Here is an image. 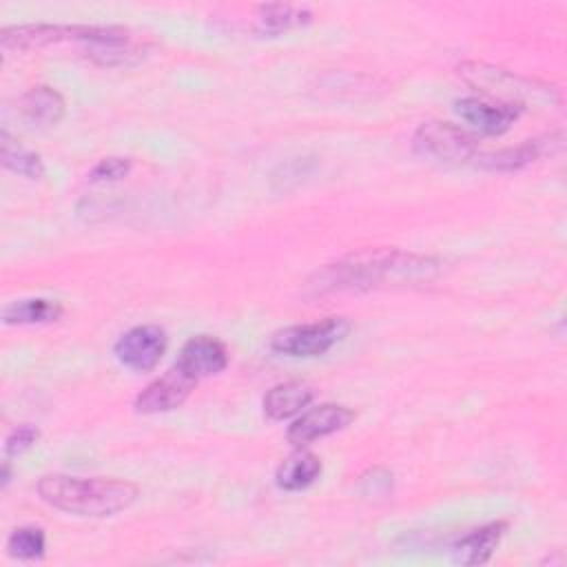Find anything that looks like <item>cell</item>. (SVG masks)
<instances>
[{"label":"cell","mask_w":567,"mask_h":567,"mask_svg":"<svg viewBox=\"0 0 567 567\" xmlns=\"http://www.w3.org/2000/svg\"><path fill=\"white\" fill-rule=\"evenodd\" d=\"M441 261L430 255L399 248H363L323 266L310 288L319 295L343 290H370L392 284H414L436 277Z\"/></svg>","instance_id":"cell-1"},{"label":"cell","mask_w":567,"mask_h":567,"mask_svg":"<svg viewBox=\"0 0 567 567\" xmlns=\"http://www.w3.org/2000/svg\"><path fill=\"white\" fill-rule=\"evenodd\" d=\"M38 494L55 509L75 516L106 518L128 509L137 501V485L120 478H82L47 474L38 481Z\"/></svg>","instance_id":"cell-2"},{"label":"cell","mask_w":567,"mask_h":567,"mask_svg":"<svg viewBox=\"0 0 567 567\" xmlns=\"http://www.w3.org/2000/svg\"><path fill=\"white\" fill-rule=\"evenodd\" d=\"M131 31L124 27H102V24H20V27H7L0 33L2 49H18V51H31V49H44L51 44L62 42H80L84 51L97 44L115 42L126 38Z\"/></svg>","instance_id":"cell-3"},{"label":"cell","mask_w":567,"mask_h":567,"mask_svg":"<svg viewBox=\"0 0 567 567\" xmlns=\"http://www.w3.org/2000/svg\"><path fill=\"white\" fill-rule=\"evenodd\" d=\"M350 332V321L346 317H326L310 323H297L277 330L268 346L272 352L292 357V359H310L321 357Z\"/></svg>","instance_id":"cell-4"},{"label":"cell","mask_w":567,"mask_h":567,"mask_svg":"<svg viewBox=\"0 0 567 567\" xmlns=\"http://www.w3.org/2000/svg\"><path fill=\"white\" fill-rule=\"evenodd\" d=\"M463 78L478 86L489 100H498V102H507V104H516L520 109H525V102H540L545 97L551 100V89H547L545 84H536L532 80H525L512 71L498 69V66H487L481 62H470L461 66Z\"/></svg>","instance_id":"cell-5"},{"label":"cell","mask_w":567,"mask_h":567,"mask_svg":"<svg viewBox=\"0 0 567 567\" xmlns=\"http://www.w3.org/2000/svg\"><path fill=\"white\" fill-rule=\"evenodd\" d=\"M412 144L419 155L445 164H465L481 155L478 142L465 128L441 120L423 122L416 128Z\"/></svg>","instance_id":"cell-6"},{"label":"cell","mask_w":567,"mask_h":567,"mask_svg":"<svg viewBox=\"0 0 567 567\" xmlns=\"http://www.w3.org/2000/svg\"><path fill=\"white\" fill-rule=\"evenodd\" d=\"M166 348H168V337L164 328L155 323H144L126 330L115 341L113 352L124 368L133 372H148L162 361Z\"/></svg>","instance_id":"cell-7"},{"label":"cell","mask_w":567,"mask_h":567,"mask_svg":"<svg viewBox=\"0 0 567 567\" xmlns=\"http://www.w3.org/2000/svg\"><path fill=\"white\" fill-rule=\"evenodd\" d=\"M354 421V412L339 403H321L306 412H301L290 425H288V441L297 447H303L317 439L330 436L343 427H348Z\"/></svg>","instance_id":"cell-8"},{"label":"cell","mask_w":567,"mask_h":567,"mask_svg":"<svg viewBox=\"0 0 567 567\" xmlns=\"http://www.w3.org/2000/svg\"><path fill=\"white\" fill-rule=\"evenodd\" d=\"M197 379L186 374L177 363L151 381L135 399V410L142 414H157V412H171L179 408L188 394L193 392Z\"/></svg>","instance_id":"cell-9"},{"label":"cell","mask_w":567,"mask_h":567,"mask_svg":"<svg viewBox=\"0 0 567 567\" xmlns=\"http://www.w3.org/2000/svg\"><path fill=\"white\" fill-rule=\"evenodd\" d=\"M456 113L476 131L485 135H501L518 120L523 109L489 97H461L456 100Z\"/></svg>","instance_id":"cell-10"},{"label":"cell","mask_w":567,"mask_h":567,"mask_svg":"<svg viewBox=\"0 0 567 567\" xmlns=\"http://www.w3.org/2000/svg\"><path fill=\"white\" fill-rule=\"evenodd\" d=\"M177 365L199 381L204 377L219 374L228 365V350L217 337L195 334L182 346Z\"/></svg>","instance_id":"cell-11"},{"label":"cell","mask_w":567,"mask_h":567,"mask_svg":"<svg viewBox=\"0 0 567 567\" xmlns=\"http://www.w3.org/2000/svg\"><path fill=\"white\" fill-rule=\"evenodd\" d=\"M505 529H507L505 520H494V523L481 525V527L463 534L452 547L454 563L485 565L492 558V554L496 551L501 538L505 536Z\"/></svg>","instance_id":"cell-12"},{"label":"cell","mask_w":567,"mask_h":567,"mask_svg":"<svg viewBox=\"0 0 567 567\" xmlns=\"http://www.w3.org/2000/svg\"><path fill=\"white\" fill-rule=\"evenodd\" d=\"M18 109L24 115V120L35 126H53L64 117L66 104L55 89L38 84L20 95Z\"/></svg>","instance_id":"cell-13"},{"label":"cell","mask_w":567,"mask_h":567,"mask_svg":"<svg viewBox=\"0 0 567 567\" xmlns=\"http://www.w3.org/2000/svg\"><path fill=\"white\" fill-rule=\"evenodd\" d=\"M321 458L308 450H297L290 456H286L277 472H275V483L284 492H299L310 487L319 476H321Z\"/></svg>","instance_id":"cell-14"},{"label":"cell","mask_w":567,"mask_h":567,"mask_svg":"<svg viewBox=\"0 0 567 567\" xmlns=\"http://www.w3.org/2000/svg\"><path fill=\"white\" fill-rule=\"evenodd\" d=\"M312 396H315L312 388L301 381L277 383L264 396V414L272 421L290 419V416L303 412V408L310 405Z\"/></svg>","instance_id":"cell-15"},{"label":"cell","mask_w":567,"mask_h":567,"mask_svg":"<svg viewBox=\"0 0 567 567\" xmlns=\"http://www.w3.org/2000/svg\"><path fill=\"white\" fill-rule=\"evenodd\" d=\"M64 308L55 299H44V297H31V299H20L11 301L2 308V321L4 323H16V326H27V323H51L62 317Z\"/></svg>","instance_id":"cell-16"},{"label":"cell","mask_w":567,"mask_h":567,"mask_svg":"<svg viewBox=\"0 0 567 567\" xmlns=\"http://www.w3.org/2000/svg\"><path fill=\"white\" fill-rule=\"evenodd\" d=\"M0 157L4 168L27 177V179H40L44 175V164L38 153L22 146L18 140L9 135L7 128L0 133Z\"/></svg>","instance_id":"cell-17"},{"label":"cell","mask_w":567,"mask_h":567,"mask_svg":"<svg viewBox=\"0 0 567 567\" xmlns=\"http://www.w3.org/2000/svg\"><path fill=\"white\" fill-rule=\"evenodd\" d=\"M259 24L264 31L268 33H281V31H290L297 27H303L312 20V11L306 7H297V4H261L259 7Z\"/></svg>","instance_id":"cell-18"},{"label":"cell","mask_w":567,"mask_h":567,"mask_svg":"<svg viewBox=\"0 0 567 567\" xmlns=\"http://www.w3.org/2000/svg\"><path fill=\"white\" fill-rule=\"evenodd\" d=\"M543 155V144L538 140H529L525 144H518L514 148H501L496 153L478 155L476 164L492 168V171H516L520 166L532 164Z\"/></svg>","instance_id":"cell-19"},{"label":"cell","mask_w":567,"mask_h":567,"mask_svg":"<svg viewBox=\"0 0 567 567\" xmlns=\"http://www.w3.org/2000/svg\"><path fill=\"white\" fill-rule=\"evenodd\" d=\"M44 547H47V538H44V532L35 525H24V527H18L9 534L7 538V549L13 558L18 560H35V558H42L44 554Z\"/></svg>","instance_id":"cell-20"},{"label":"cell","mask_w":567,"mask_h":567,"mask_svg":"<svg viewBox=\"0 0 567 567\" xmlns=\"http://www.w3.org/2000/svg\"><path fill=\"white\" fill-rule=\"evenodd\" d=\"M40 439V430L31 423H20L16 425L7 439H4V454L7 458L11 456H20L24 454L29 447H33V443Z\"/></svg>","instance_id":"cell-21"},{"label":"cell","mask_w":567,"mask_h":567,"mask_svg":"<svg viewBox=\"0 0 567 567\" xmlns=\"http://www.w3.org/2000/svg\"><path fill=\"white\" fill-rule=\"evenodd\" d=\"M128 171H131L128 157H104L91 168L89 177L93 182H115V179L126 177Z\"/></svg>","instance_id":"cell-22"},{"label":"cell","mask_w":567,"mask_h":567,"mask_svg":"<svg viewBox=\"0 0 567 567\" xmlns=\"http://www.w3.org/2000/svg\"><path fill=\"white\" fill-rule=\"evenodd\" d=\"M0 478H2V487H7L9 481H11V463H9V461L2 463V474H0Z\"/></svg>","instance_id":"cell-23"}]
</instances>
